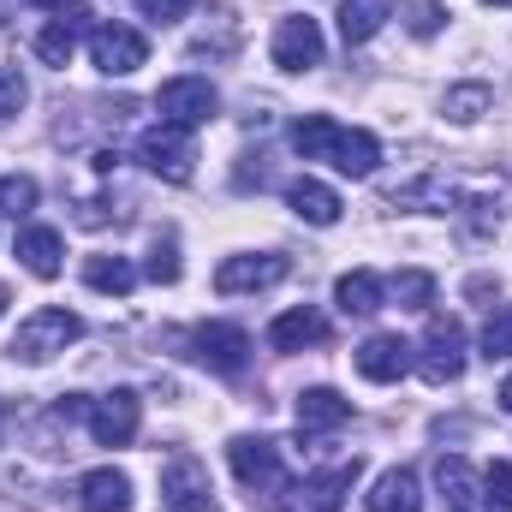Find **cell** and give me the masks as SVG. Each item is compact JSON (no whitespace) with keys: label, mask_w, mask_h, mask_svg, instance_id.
<instances>
[{"label":"cell","mask_w":512,"mask_h":512,"mask_svg":"<svg viewBox=\"0 0 512 512\" xmlns=\"http://www.w3.org/2000/svg\"><path fill=\"white\" fill-rule=\"evenodd\" d=\"M292 149H298L304 161H328V167H340L346 179H370V173L382 167V143H376L370 131L340 126V120H328V114H304V120H292Z\"/></svg>","instance_id":"cell-1"},{"label":"cell","mask_w":512,"mask_h":512,"mask_svg":"<svg viewBox=\"0 0 512 512\" xmlns=\"http://www.w3.org/2000/svg\"><path fill=\"white\" fill-rule=\"evenodd\" d=\"M227 459H233V477L251 489V501H262L268 512L286 507L292 477H286V465H280V447H274V441H262V435H239V441L227 447Z\"/></svg>","instance_id":"cell-2"},{"label":"cell","mask_w":512,"mask_h":512,"mask_svg":"<svg viewBox=\"0 0 512 512\" xmlns=\"http://www.w3.org/2000/svg\"><path fill=\"white\" fill-rule=\"evenodd\" d=\"M84 334V322L72 316V310H60V304H42V310H30L24 322H18V334H12V358L18 364H48V358H60L72 340Z\"/></svg>","instance_id":"cell-3"},{"label":"cell","mask_w":512,"mask_h":512,"mask_svg":"<svg viewBox=\"0 0 512 512\" xmlns=\"http://www.w3.org/2000/svg\"><path fill=\"white\" fill-rule=\"evenodd\" d=\"M137 161H143L155 179L185 185V179L197 173V143H191V131H185V126L161 120V126H149L143 137H137Z\"/></svg>","instance_id":"cell-4"},{"label":"cell","mask_w":512,"mask_h":512,"mask_svg":"<svg viewBox=\"0 0 512 512\" xmlns=\"http://www.w3.org/2000/svg\"><path fill=\"white\" fill-rule=\"evenodd\" d=\"M191 358H197L203 370L239 382V376L251 370V334L233 328V322H203V328H191Z\"/></svg>","instance_id":"cell-5"},{"label":"cell","mask_w":512,"mask_h":512,"mask_svg":"<svg viewBox=\"0 0 512 512\" xmlns=\"http://www.w3.org/2000/svg\"><path fill=\"white\" fill-rule=\"evenodd\" d=\"M155 108H161V120L197 131L221 114V90H215L209 78H191V72H185V78H167V84L155 90Z\"/></svg>","instance_id":"cell-6"},{"label":"cell","mask_w":512,"mask_h":512,"mask_svg":"<svg viewBox=\"0 0 512 512\" xmlns=\"http://www.w3.org/2000/svg\"><path fill=\"white\" fill-rule=\"evenodd\" d=\"M161 507L167 512H215V489H209V465L197 453H173L161 465Z\"/></svg>","instance_id":"cell-7"},{"label":"cell","mask_w":512,"mask_h":512,"mask_svg":"<svg viewBox=\"0 0 512 512\" xmlns=\"http://www.w3.org/2000/svg\"><path fill=\"white\" fill-rule=\"evenodd\" d=\"M417 370H423V382H429V387H447V382H459V376H465V328H459L453 316H429Z\"/></svg>","instance_id":"cell-8"},{"label":"cell","mask_w":512,"mask_h":512,"mask_svg":"<svg viewBox=\"0 0 512 512\" xmlns=\"http://www.w3.org/2000/svg\"><path fill=\"white\" fill-rule=\"evenodd\" d=\"M90 60H96V72H108V78H131V72L149 60V42H143V30L102 18V24H90Z\"/></svg>","instance_id":"cell-9"},{"label":"cell","mask_w":512,"mask_h":512,"mask_svg":"<svg viewBox=\"0 0 512 512\" xmlns=\"http://www.w3.org/2000/svg\"><path fill=\"white\" fill-rule=\"evenodd\" d=\"M292 274V262L280 251H256V256H227L221 268H215V292L221 298H239V292H268V286H280Z\"/></svg>","instance_id":"cell-10"},{"label":"cell","mask_w":512,"mask_h":512,"mask_svg":"<svg viewBox=\"0 0 512 512\" xmlns=\"http://www.w3.org/2000/svg\"><path fill=\"white\" fill-rule=\"evenodd\" d=\"M90 435H96V447H131L137 441V423H143V399L131 393V387H114L108 399H90Z\"/></svg>","instance_id":"cell-11"},{"label":"cell","mask_w":512,"mask_h":512,"mask_svg":"<svg viewBox=\"0 0 512 512\" xmlns=\"http://www.w3.org/2000/svg\"><path fill=\"white\" fill-rule=\"evenodd\" d=\"M352 483H358V459H346V465H334L322 477H292V495H286L280 512H340Z\"/></svg>","instance_id":"cell-12"},{"label":"cell","mask_w":512,"mask_h":512,"mask_svg":"<svg viewBox=\"0 0 512 512\" xmlns=\"http://www.w3.org/2000/svg\"><path fill=\"white\" fill-rule=\"evenodd\" d=\"M274 66H280V72H310V66H322V24L304 18V12L280 18V24H274Z\"/></svg>","instance_id":"cell-13"},{"label":"cell","mask_w":512,"mask_h":512,"mask_svg":"<svg viewBox=\"0 0 512 512\" xmlns=\"http://www.w3.org/2000/svg\"><path fill=\"white\" fill-rule=\"evenodd\" d=\"M435 489H441V507L447 512H495L489 489H483V477H477L459 453H447V459L435 465Z\"/></svg>","instance_id":"cell-14"},{"label":"cell","mask_w":512,"mask_h":512,"mask_svg":"<svg viewBox=\"0 0 512 512\" xmlns=\"http://www.w3.org/2000/svg\"><path fill=\"white\" fill-rule=\"evenodd\" d=\"M352 364H358V376H364V382L387 387V382H399V376L411 370V346H405L399 334H370V340L352 352Z\"/></svg>","instance_id":"cell-15"},{"label":"cell","mask_w":512,"mask_h":512,"mask_svg":"<svg viewBox=\"0 0 512 512\" xmlns=\"http://www.w3.org/2000/svg\"><path fill=\"white\" fill-rule=\"evenodd\" d=\"M78 507L84 512H131V477L114 465H96L78 477Z\"/></svg>","instance_id":"cell-16"},{"label":"cell","mask_w":512,"mask_h":512,"mask_svg":"<svg viewBox=\"0 0 512 512\" xmlns=\"http://www.w3.org/2000/svg\"><path fill=\"white\" fill-rule=\"evenodd\" d=\"M364 512H423V489H417V471L393 465L376 477V489L364 495Z\"/></svg>","instance_id":"cell-17"},{"label":"cell","mask_w":512,"mask_h":512,"mask_svg":"<svg viewBox=\"0 0 512 512\" xmlns=\"http://www.w3.org/2000/svg\"><path fill=\"white\" fill-rule=\"evenodd\" d=\"M352 417V399H340L334 387H304L298 393V429L304 435H328V429H340Z\"/></svg>","instance_id":"cell-18"},{"label":"cell","mask_w":512,"mask_h":512,"mask_svg":"<svg viewBox=\"0 0 512 512\" xmlns=\"http://www.w3.org/2000/svg\"><path fill=\"white\" fill-rule=\"evenodd\" d=\"M18 262H24L36 280H54V274L66 268V239H60L54 227H24V233H18Z\"/></svg>","instance_id":"cell-19"},{"label":"cell","mask_w":512,"mask_h":512,"mask_svg":"<svg viewBox=\"0 0 512 512\" xmlns=\"http://www.w3.org/2000/svg\"><path fill=\"white\" fill-rule=\"evenodd\" d=\"M286 203H292V215H298V221H310V227H334V221H340V209H346L322 179H292V185H286Z\"/></svg>","instance_id":"cell-20"},{"label":"cell","mask_w":512,"mask_h":512,"mask_svg":"<svg viewBox=\"0 0 512 512\" xmlns=\"http://www.w3.org/2000/svg\"><path fill=\"white\" fill-rule=\"evenodd\" d=\"M322 340H328V322H322L310 304L274 316V328H268V346H274V352H304V346H322Z\"/></svg>","instance_id":"cell-21"},{"label":"cell","mask_w":512,"mask_h":512,"mask_svg":"<svg viewBox=\"0 0 512 512\" xmlns=\"http://www.w3.org/2000/svg\"><path fill=\"white\" fill-rule=\"evenodd\" d=\"M334 298H340V310H346V316H376V310H382V298H387V286H382V274L352 268V274H340Z\"/></svg>","instance_id":"cell-22"},{"label":"cell","mask_w":512,"mask_h":512,"mask_svg":"<svg viewBox=\"0 0 512 512\" xmlns=\"http://www.w3.org/2000/svg\"><path fill=\"white\" fill-rule=\"evenodd\" d=\"M387 18H393V0H340V36H346V48L370 42Z\"/></svg>","instance_id":"cell-23"},{"label":"cell","mask_w":512,"mask_h":512,"mask_svg":"<svg viewBox=\"0 0 512 512\" xmlns=\"http://www.w3.org/2000/svg\"><path fill=\"white\" fill-rule=\"evenodd\" d=\"M84 280H90L96 292H108V298H126L131 286H137V268H131L126 256H90V262H84Z\"/></svg>","instance_id":"cell-24"},{"label":"cell","mask_w":512,"mask_h":512,"mask_svg":"<svg viewBox=\"0 0 512 512\" xmlns=\"http://www.w3.org/2000/svg\"><path fill=\"white\" fill-rule=\"evenodd\" d=\"M36 54H42V66H72V54H78V24H66V18H54V24H42L36 30Z\"/></svg>","instance_id":"cell-25"},{"label":"cell","mask_w":512,"mask_h":512,"mask_svg":"<svg viewBox=\"0 0 512 512\" xmlns=\"http://www.w3.org/2000/svg\"><path fill=\"white\" fill-rule=\"evenodd\" d=\"M387 292L399 298V310H429V304H435V274H429V268H399V274L387 280Z\"/></svg>","instance_id":"cell-26"},{"label":"cell","mask_w":512,"mask_h":512,"mask_svg":"<svg viewBox=\"0 0 512 512\" xmlns=\"http://www.w3.org/2000/svg\"><path fill=\"white\" fill-rule=\"evenodd\" d=\"M36 179L30 173H0V215H12V221H24L30 209H36Z\"/></svg>","instance_id":"cell-27"},{"label":"cell","mask_w":512,"mask_h":512,"mask_svg":"<svg viewBox=\"0 0 512 512\" xmlns=\"http://www.w3.org/2000/svg\"><path fill=\"white\" fill-rule=\"evenodd\" d=\"M453 215H459V227H465L471 239H483V233H495V227H501V203H495V197H465Z\"/></svg>","instance_id":"cell-28"},{"label":"cell","mask_w":512,"mask_h":512,"mask_svg":"<svg viewBox=\"0 0 512 512\" xmlns=\"http://www.w3.org/2000/svg\"><path fill=\"white\" fill-rule=\"evenodd\" d=\"M483 358H489V364H507L512 358V304H501V310L483 322Z\"/></svg>","instance_id":"cell-29"},{"label":"cell","mask_w":512,"mask_h":512,"mask_svg":"<svg viewBox=\"0 0 512 512\" xmlns=\"http://www.w3.org/2000/svg\"><path fill=\"white\" fill-rule=\"evenodd\" d=\"M489 102H495L489 84H459V90H447V114H453V120H477Z\"/></svg>","instance_id":"cell-30"},{"label":"cell","mask_w":512,"mask_h":512,"mask_svg":"<svg viewBox=\"0 0 512 512\" xmlns=\"http://www.w3.org/2000/svg\"><path fill=\"white\" fill-rule=\"evenodd\" d=\"M143 274H149L155 286H173V280H179V245H173V239H155V245H149V262H143Z\"/></svg>","instance_id":"cell-31"},{"label":"cell","mask_w":512,"mask_h":512,"mask_svg":"<svg viewBox=\"0 0 512 512\" xmlns=\"http://www.w3.org/2000/svg\"><path fill=\"white\" fill-rule=\"evenodd\" d=\"M483 489H489L495 512H512V459H495V465L483 471Z\"/></svg>","instance_id":"cell-32"},{"label":"cell","mask_w":512,"mask_h":512,"mask_svg":"<svg viewBox=\"0 0 512 512\" xmlns=\"http://www.w3.org/2000/svg\"><path fill=\"white\" fill-rule=\"evenodd\" d=\"M24 96H30L24 72H18V66H0V120H12V114L24 108Z\"/></svg>","instance_id":"cell-33"},{"label":"cell","mask_w":512,"mask_h":512,"mask_svg":"<svg viewBox=\"0 0 512 512\" xmlns=\"http://www.w3.org/2000/svg\"><path fill=\"white\" fill-rule=\"evenodd\" d=\"M441 18H447V12H441L435 0H405V24H411V36H435Z\"/></svg>","instance_id":"cell-34"},{"label":"cell","mask_w":512,"mask_h":512,"mask_svg":"<svg viewBox=\"0 0 512 512\" xmlns=\"http://www.w3.org/2000/svg\"><path fill=\"white\" fill-rule=\"evenodd\" d=\"M191 6H197V0H137V12H143L149 24H179Z\"/></svg>","instance_id":"cell-35"},{"label":"cell","mask_w":512,"mask_h":512,"mask_svg":"<svg viewBox=\"0 0 512 512\" xmlns=\"http://www.w3.org/2000/svg\"><path fill=\"white\" fill-rule=\"evenodd\" d=\"M30 6H42V12H54V18H66V24H90L84 0H30Z\"/></svg>","instance_id":"cell-36"},{"label":"cell","mask_w":512,"mask_h":512,"mask_svg":"<svg viewBox=\"0 0 512 512\" xmlns=\"http://www.w3.org/2000/svg\"><path fill=\"white\" fill-rule=\"evenodd\" d=\"M465 292H471V298H495V292H501V286H495V280H489V274H471V286H465Z\"/></svg>","instance_id":"cell-37"},{"label":"cell","mask_w":512,"mask_h":512,"mask_svg":"<svg viewBox=\"0 0 512 512\" xmlns=\"http://www.w3.org/2000/svg\"><path fill=\"white\" fill-rule=\"evenodd\" d=\"M501 405H507V411H512V376H507V382H501Z\"/></svg>","instance_id":"cell-38"},{"label":"cell","mask_w":512,"mask_h":512,"mask_svg":"<svg viewBox=\"0 0 512 512\" xmlns=\"http://www.w3.org/2000/svg\"><path fill=\"white\" fill-rule=\"evenodd\" d=\"M6 304H12V292H6V286H0V316H6Z\"/></svg>","instance_id":"cell-39"},{"label":"cell","mask_w":512,"mask_h":512,"mask_svg":"<svg viewBox=\"0 0 512 512\" xmlns=\"http://www.w3.org/2000/svg\"><path fill=\"white\" fill-rule=\"evenodd\" d=\"M483 6H512V0H483Z\"/></svg>","instance_id":"cell-40"}]
</instances>
